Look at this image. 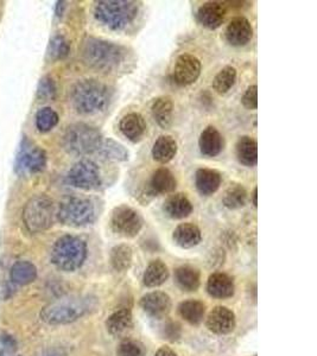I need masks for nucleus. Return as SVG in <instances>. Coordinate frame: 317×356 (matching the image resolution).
Returning <instances> with one entry per match:
<instances>
[{
	"label": "nucleus",
	"instance_id": "obj_1",
	"mask_svg": "<svg viewBox=\"0 0 317 356\" xmlns=\"http://www.w3.org/2000/svg\"><path fill=\"white\" fill-rule=\"evenodd\" d=\"M81 60L87 67L105 74L117 73L127 62V49L114 42L87 37L80 49Z\"/></svg>",
	"mask_w": 317,
	"mask_h": 356
},
{
	"label": "nucleus",
	"instance_id": "obj_2",
	"mask_svg": "<svg viewBox=\"0 0 317 356\" xmlns=\"http://www.w3.org/2000/svg\"><path fill=\"white\" fill-rule=\"evenodd\" d=\"M97 307V300L90 296H70L45 305L41 318L51 325L73 323Z\"/></svg>",
	"mask_w": 317,
	"mask_h": 356
},
{
	"label": "nucleus",
	"instance_id": "obj_3",
	"mask_svg": "<svg viewBox=\"0 0 317 356\" xmlns=\"http://www.w3.org/2000/svg\"><path fill=\"white\" fill-rule=\"evenodd\" d=\"M70 99L78 113L85 115L100 113L110 105L111 90L108 86L99 80L85 79L73 86Z\"/></svg>",
	"mask_w": 317,
	"mask_h": 356
},
{
	"label": "nucleus",
	"instance_id": "obj_4",
	"mask_svg": "<svg viewBox=\"0 0 317 356\" xmlns=\"http://www.w3.org/2000/svg\"><path fill=\"white\" fill-rule=\"evenodd\" d=\"M139 5L132 0H101L95 4L94 17L113 31L127 29L138 16Z\"/></svg>",
	"mask_w": 317,
	"mask_h": 356
},
{
	"label": "nucleus",
	"instance_id": "obj_5",
	"mask_svg": "<svg viewBox=\"0 0 317 356\" xmlns=\"http://www.w3.org/2000/svg\"><path fill=\"white\" fill-rule=\"evenodd\" d=\"M102 140L104 137L97 127L85 122H76L67 127L62 137V146L73 156H88L98 154Z\"/></svg>",
	"mask_w": 317,
	"mask_h": 356
},
{
	"label": "nucleus",
	"instance_id": "obj_6",
	"mask_svg": "<svg viewBox=\"0 0 317 356\" xmlns=\"http://www.w3.org/2000/svg\"><path fill=\"white\" fill-rule=\"evenodd\" d=\"M87 258V245L75 235H63L54 243L50 259L58 270L74 272L83 265Z\"/></svg>",
	"mask_w": 317,
	"mask_h": 356
},
{
	"label": "nucleus",
	"instance_id": "obj_7",
	"mask_svg": "<svg viewBox=\"0 0 317 356\" xmlns=\"http://www.w3.org/2000/svg\"><path fill=\"white\" fill-rule=\"evenodd\" d=\"M56 215L62 225L79 228L92 225L97 218V211L90 199L70 196L60 203Z\"/></svg>",
	"mask_w": 317,
	"mask_h": 356
},
{
	"label": "nucleus",
	"instance_id": "obj_8",
	"mask_svg": "<svg viewBox=\"0 0 317 356\" xmlns=\"http://www.w3.org/2000/svg\"><path fill=\"white\" fill-rule=\"evenodd\" d=\"M55 206L45 195H36L29 200L23 211V221L29 232L41 233L49 229L55 219Z\"/></svg>",
	"mask_w": 317,
	"mask_h": 356
},
{
	"label": "nucleus",
	"instance_id": "obj_9",
	"mask_svg": "<svg viewBox=\"0 0 317 356\" xmlns=\"http://www.w3.org/2000/svg\"><path fill=\"white\" fill-rule=\"evenodd\" d=\"M67 181L70 186L81 191H97L102 184L101 171L97 163L82 159L68 171Z\"/></svg>",
	"mask_w": 317,
	"mask_h": 356
},
{
	"label": "nucleus",
	"instance_id": "obj_10",
	"mask_svg": "<svg viewBox=\"0 0 317 356\" xmlns=\"http://www.w3.org/2000/svg\"><path fill=\"white\" fill-rule=\"evenodd\" d=\"M110 223L114 234L127 239L136 238L143 228V219L140 214L127 204L114 208L111 215Z\"/></svg>",
	"mask_w": 317,
	"mask_h": 356
},
{
	"label": "nucleus",
	"instance_id": "obj_11",
	"mask_svg": "<svg viewBox=\"0 0 317 356\" xmlns=\"http://www.w3.org/2000/svg\"><path fill=\"white\" fill-rule=\"evenodd\" d=\"M47 154L38 146L30 142H23L21 152L17 158V169L21 172L40 174L47 166Z\"/></svg>",
	"mask_w": 317,
	"mask_h": 356
},
{
	"label": "nucleus",
	"instance_id": "obj_12",
	"mask_svg": "<svg viewBox=\"0 0 317 356\" xmlns=\"http://www.w3.org/2000/svg\"><path fill=\"white\" fill-rule=\"evenodd\" d=\"M201 62L197 57L191 54H182L176 60L172 80L176 85L189 86L195 83L201 75Z\"/></svg>",
	"mask_w": 317,
	"mask_h": 356
},
{
	"label": "nucleus",
	"instance_id": "obj_13",
	"mask_svg": "<svg viewBox=\"0 0 317 356\" xmlns=\"http://www.w3.org/2000/svg\"><path fill=\"white\" fill-rule=\"evenodd\" d=\"M140 307L147 315L162 320L165 318L171 310L170 297L162 291L150 292L142 297Z\"/></svg>",
	"mask_w": 317,
	"mask_h": 356
},
{
	"label": "nucleus",
	"instance_id": "obj_14",
	"mask_svg": "<svg viewBox=\"0 0 317 356\" xmlns=\"http://www.w3.org/2000/svg\"><path fill=\"white\" fill-rule=\"evenodd\" d=\"M226 13L227 11L225 5L218 1H208L200 6L196 13V19L204 28L216 30L224 23Z\"/></svg>",
	"mask_w": 317,
	"mask_h": 356
},
{
	"label": "nucleus",
	"instance_id": "obj_15",
	"mask_svg": "<svg viewBox=\"0 0 317 356\" xmlns=\"http://www.w3.org/2000/svg\"><path fill=\"white\" fill-rule=\"evenodd\" d=\"M206 325L214 334L226 335L232 332L236 328V316L229 309L216 307L209 312Z\"/></svg>",
	"mask_w": 317,
	"mask_h": 356
},
{
	"label": "nucleus",
	"instance_id": "obj_16",
	"mask_svg": "<svg viewBox=\"0 0 317 356\" xmlns=\"http://www.w3.org/2000/svg\"><path fill=\"white\" fill-rule=\"evenodd\" d=\"M226 40L232 47H244L253 37V28L247 18L236 17L226 28Z\"/></svg>",
	"mask_w": 317,
	"mask_h": 356
},
{
	"label": "nucleus",
	"instance_id": "obj_17",
	"mask_svg": "<svg viewBox=\"0 0 317 356\" xmlns=\"http://www.w3.org/2000/svg\"><path fill=\"white\" fill-rule=\"evenodd\" d=\"M147 129L145 119L143 118L142 114L136 112L124 115L119 122V130L122 136L132 143L140 142L147 134Z\"/></svg>",
	"mask_w": 317,
	"mask_h": 356
},
{
	"label": "nucleus",
	"instance_id": "obj_18",
	"mask_svg": "<svg viewBox=\"0 0 317 356\" xmlns=\"http://www.w3.org/2000/svg\"><path fill=\"white\" fill-rule=\"evenodd\" d=\"M224 137L214 126H207L200 136L199 147L204 157L213 158L219 156L224 150Z\"/></svg>",
	"mask_w": 317,
	"mask_h": 356
},
{
	"label": "nucleus",
	"instance_id": "obj_19",
	"mask_svg": "<svg viewBox=\"0 0 317 356\" xmlns=\"http://www.w3.org/2000/svg\"><path fill=\"white\" fill-rule=\"evenodd\" d=\"M193 204L186 194L171 195L163 203V213L172 220H182L193 213Z\"/></svg>",
	"mask_w": 317,
	"mask_h": 356
},
{
	"label": "nucleus",
	"instance_id": "obj_20",
	"mask_svg": "<svg viewBox=\"0 0 317 356\" xmlns=\"http://www.w3.org/2000/svg\"><path fill=\"white\" fill-rule=\"evenodd\" d=\"M105 324L111 335L125 337L133 328V317L129 309H119L107 318Z\"/></svg>",
	"mask_w": 317,
	"mask_h": 356
},
{
	"label": "nucleus",
	"instance_id": "obj_21",
	"mask_svg": "<svg viewBox=\"0 0 317 356\" xmlns=\"http://www.w3.org/2000/svg\"><path fill=\"white\" fill-rule=\"evenodd\" d=\"M177 181L175 176L167 168H159L152 174L149 184V193L151 195L171 194L176 191Z\"/></svg>",
	"mask_w": 317,
	"mask_h": 356
},
{
	"label": "nucleus",
	"instance_id": "obj_22",
	"mask_svg": "<svg viewBox=\"0 0 317 356\" xmlns=\"http://www.w3.org/2000/svg\"><path fill=\"white\" fill-rule=\"evenodd\" d=\"M222 182V177L219 171L208 168H201L196 171L195 186L196 189L202 196H211L219 191Z\"/></svg>",
	"mask_w": 317,
	"mask_h": 356
},
{
	"label": "nucleus",
	"instance_id": "obj_23",
	"mask_svg": "<svg viewBox=\"0 0 317 356\" xmlns=\"http://www.w3.org/2000/svg\"><path fill=\"white\" fill-rule=\"evenodd\" d=\"M172 240L181 248L189 250L201 243L202 234L199 227L194 223H181L172 233Z\"/></svg>",
	"mask_w": 317,
	"mask_h": 356
},
{
	"label": "nucleus",
	"instance_id": "obj_24",
	"mask_svg": "<svg viewBox=\"0 0 317 356\" xmlns=\"http://www.w3.org/2000/svg\"><path fill=\"white\" fill-rule=\"evenodd\" d=\"M207 291L211 297L218 300H226L234 293V283L229 275L216 272L209 277Z\"/></svg>",
	"mask_w": 317,
	"mask_h": 356
},
{
	"label": "nucleus",
	"instance_id": "obj_25",
	"mask_svg": "<svg viewBox=\"0 0 317 356\" xmlns=\"http://www.w3.org/2000/svg\"><path fill=\"white\" fill-rule=\"evenodd\" d=\"M172 112H174V102L169 97H157L151 107L152 117L163 130L170 129L172 124Z\"/></svg>",
	"mask_w": 317,
	"mask_h": 356
},
{
	"label": "nucleus",
	"instance_id": "obj_26",
	"mask_svg": "<svg viewBox=\"0 0 317 356\" xmlns=\"http://www.w3.org/2000/svg\"><path fill=\"white\" fill-rule=\"evenodd\" d=\"M151 154L156 162L167 164L177 154V143L171 136H161L152 146Z\"/></svg>",
	"mask_w": 317,
	"mask_h": 356
},
{
	"label": "nucleus",
	"instance_id": "obj_27",
	"mask_svg": "<svg viewBox=\"0 0 317 356\" xmlns=\"http://www.w3.org/2000/svg\"><path fill=\"white\" fill-rule=\"evenodd\" d=\"M236 154L240 164L254 166L258 162V144L253 138L244 136L236 142Z\"/></svg>",
	"mask_w": 317,
	"mask_h": 356
},
{
	"label": "nucleus",
	"instance_id": "obj_28",
	"mask_svg": "<svg viewBox=\"0 0 317 356\" xmlns=\"http://www.w3.org/2000/svg\"><path fill=\"white\" fill-rule=\"evenodd\" d=\"M169 278V270L162 260H154L147 265L143 275V283L147 288H157L167 282Z\"/></svg>",
	"mask_w": 317,
	"mask_h": 356
},
{
	"label": "nucleus",
	"instance_id": "obj_29",
	"mask_svg": "<svg viewBox=\"0 0 317 356\" xmlns=\"http://www.w3.org/2000/svg\"><path fill=\"white\" fill-rule=\"evenodd\" d=\"M98 154L112 162H127L130 158V152L127 147L112 138H106L102 140Z\"/></svg>",
	"mask_w": 317,
	"mask_h": 356
},
{
	"label": "nucleus",
	"instance_id": "obj_30",
	"mask_svg": "<svg viewBox=\"0 0 317 356\" xmlns=\"http://www.w3.org/2000/svg\"><path fill=\"white\" fill-rule=\"evenodd\" d=\"M111 265L117 272H127L130 270L133 261V250L127 243L114 246L111 250Z\"/></svg>",
	"mask_w": 317,
	"mask_h": 356
},
{
	"label": "nucleus",
	"instance_id": "obj_31",
	"mask_svg": "<svg viewBox=\"0 0 317 356\" xmlns=\"http://www.w3.org/2000/svg\"><path fill=\"white\" fill-rule=\"evenodd\" d=\"M246 201H247V191L239 183H232L225 191L222 196V204L231 211L243 208L246 204Z\"/></svg>",
	"mask_w": 317,
	"mask_h": 356
},
{
	"label": "nucleus",
	"instance_id": "obj_32",
	"mask_svg": "<svg viewBox=\"0 0 317 356\" xmlns=\"http://www.w3.org/2000/svg\"><path fill=\"white\" fill-rule=\"evenodd\" d=\"M175 280L184 291H196L200 286V272L190 266H181L176 270Z\"/></svg>",
	"mask_w": 317,
	"mask_h": 356
},
{
	"label": "nucleus",
	"instance_id": "obj_33",
	"mask_svg": "<svg viewBox=\"0 0 317 356\" xmlns=\"http://www.w3.org/2000/svg\"><path fill=\"white\" fill-rule=\"evenodd\" d=\"M179 312L181 317L188 323L200 324L204 318L206 307L199 300H186L179 304Z\"/></svg>",
	"mask_w": 317,
	"mask_h": 356
},
{
	"label": "nucleus",
	"instance_id": "obj_34",
	"mask_svg": "<svg viewBox=\"0 0 317 356\" xmlns=\"http://www.w3.org/2000/svg\"><path fill=\"white\" fill-rule=\"evenodd\" d=\"M37 268L29 261H17L11 268V280L18 285H28L36 280Z\"/></svg>",
	"mask_w": 317,
	"mask_h": 356
},
{
	"label": "nucleus",
	"instance_id": "obj_35",
	"mask_svg": "<svg viewBox=\"0 0 317 356\" xmlns=\"http://www.w3.org/2000/svg\"><path fill=\"white\" fill-rule=\"evenodd\" d=\"M236 69L232 65H226L216 74L213 80V88L216 93L226 94L236 85Z\"/></svg>",
	"mask_w": 317,
	"mask_h": 356
},
{
	"label": "nucleus",
	"instance_id": "obj_36",
	"mask_svg": "<svg viewBox=\"0 0 317 356\" xmlns=\"http://www.w3.org/2000/svg\"><path fill=\"white\" fill-rule=\"evenodd\" d=\"M58 114L49 107H45L38 111L36 114L37 130L40 132H49L58 124Z\"/></svg>",
	"mask_w": 317,
	"mask_h": 356
},
{
	"label": "nucleus",
	"instance_id": "obj_37",
	"mask_svg": "<svg viewBox=\"0 0 317 356\" xmlns=\"http://www.w3.org/2000/svg\"><path fill=\"white\" fill-rule=\"evenodd\" d=\"M70 53V45L62 35H56L51 38L48 48V55L53 61L63 60Z\"/></svg>",
	"mask_w": 317,
	"mask_h": 356
},
{
	"label": "nucleus",
	"instance_id": "obj_38",
	"mask_svg": "<svg viewBox=\"0 0 317 356\" xmlns=\"http://www.w3.org/2000/svg\"><path fill=\"white\" fill-rule=\"evenodd\" d=\"M147 355V349L144 344L139 341L124 340L117 348V356H145Z\"/></svg>",
	"mask_w": 317,
	"mask_h": 356
},
{
	"label": "nucleus",
	"instance_id": "obj_39",
	"mask_svg": "<svg viewBox=\"0 0 317 356\" xmlns=\"http://www.w3.org/2000/svg\"><path fill=\"white\" fill-rule=\"evenodd\" d=\"M56 92L57 88L55 81L51 77L45 76L42 79L40 85H38L37 97H38V99H41V102H49L55 97Z\"/></svg>",
	"mask_w": 317,
	"mask_h": 356
},
{
	"label": "nucleus",
	"instance_id": "obj_40",
	"mask_svg": "<svg viewBox=\"0 0 317 356\" xmlns=\"http://www.w3.org/2000/svg\"><path fill=\"white\" fill-rule=\"evenodd\" d=\"M181 325L177 322H172V321H168L165 323L163 324L161 328V336L164 340L170 341V342H175L181 337Z\"/></svg>",
	"mask_w": 317,
	"mask_h": 356
},
{
	"label": "nucleus",
	"instance_id": "obj_41",
	"mask_svg": "<svg viewBox=\"0 0 317 356\" xmlns=\"http://www.w3.org/2000/svg\"><path fill=\"white\" fill-rule=\"evenodd\" d=\"M241 104L246 110L254 111L258 107V87L250 86L241 97Z\"/></svg>",
	"mask_w": 317,
	"mask_h": 356
},
{
	"label": "nucleus",
	"instance_id": "obj_42",
	"mask_svg": "<svg viewBox=\"0 0 317 356\" xmlns=\"http://www.w3.org/2000/svg\"><path fill=\"white\" fill-rule=\"evenodd\" d=\"M155 356H177L172 349L169 348V347H162V348H159L156 353Z\"/></svg>",
	"mask_w": 317,
	"mask_h": 356
},
{
	"label": "nucleus",
	"instance_id": "obj_43",
	"mask_svg": "<svg viewBox=\"0 0 317 356\" xmlns=\"http://www.w3.org/2000/svg\"><path fill=\"white\" fill-rule=\"evenodd\" d=\"M63 8H65V3L63 1H58L56 4V15L58 17L62 16L63 13Z\"/></svg>",
	"mask_w": 317,
	"mask_h": 356
},
{
	"label": "nucleus",
	"instance_id": "obj_44",
	"mask_svg": "<svg viewBox=\"0 0 317 356\" xmlns=\"http://www.w3.org/2000/svg\"><path fill=\"white\" fill-rule=\"evenodd\" d=\"M252 203L253 206H258V188H254L252 193Z\"/></svg>",
	"mask_w": 317,
	"mask_h": 356
}]
</instances>
